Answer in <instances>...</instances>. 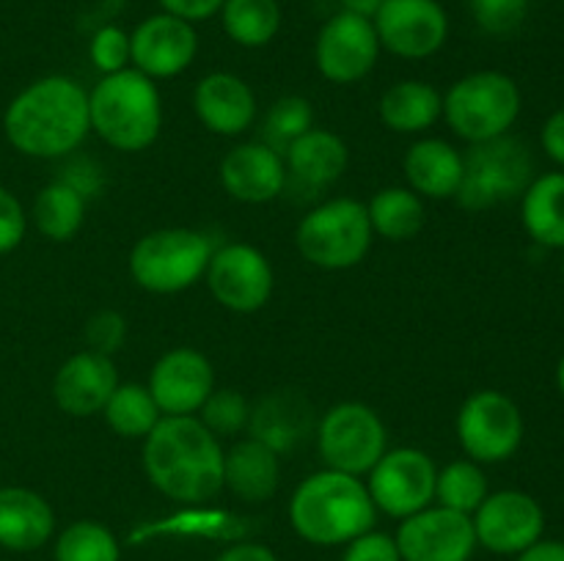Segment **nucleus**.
I'll return each mask as SVG.
<instances>
[{"instance_id": "4be33fe9", "label": "nucleus", "mask_w": 564, "mask_h": 561, "mask_svg": "<svg viewBox=\"0 0 564 561\" xmlns=\"http://www.w3.org/2000/svg\"><path fill=\"white\" fill-rule=\"evenodd\" d=\"M350 163V148L336 132L312 127L284 152L286 182L314 193L336 185Z\"/></svg>"}, {"instance_id": "0eeeda50", "label": "nucleus", "mask_w": 564, "mask_h": 561, "mask_svg": "<svg viewBox=\"0 0 564 561\" xmlns=\"http://www.w3.org/2000/svg\"><path fill=\"white\" fill-rule=\"evenodd\" d=\"M534 179V157L527 143L516 135L474 143L463 154V182L457 204L471 212L499 207L523 196Z\"/></svg>"}, {"instance_id": "dca6fc26", "label": "nucleus", "mask_w": 564, "mask_h": 561, "mask_svg": "<svg viewBox=\"0 0 564 561\" xmlns=\"http://www.w3.org/2000/svg\"><path fill=\"white\" fill-rule=\"evenodd\" d=\"M394 542L402 561H471L477 534L471 515L427 506L400 522Z\"/></svg>"}, {"instance_id": "a19ab883", "label": "nucleus", "mask_w": 564, "mask_h": 561, "mask_svg": "<svg viewBox=\"0 0 564 561\" xmlns=\"http://www.w3.org/2000/svg\"><path fill=\"white\" fill-rule=\"evenodd\" d=\"M341 561H402L394 537L380 531H367L347 542Z\"/></svg>"}, {"instance_id": "f257e3e1", "label": "nucleus", "mask_w": 564, "mask_h": 561, "mask_svg": "<svg viewBox=\"0 0 564 561\" xmlns=\"http://www.w3.org/2000/svg\"><path fill=\"white\" fill-rule=\"evenodd\" d=\"M143 473L180 504H204L224 490V449L196 416H163L143 438Z\"/></svg>"}, {"instance_id": "2eb2a0df", "label": "nucleus", "mask_w": 564, "mask_h": 561, "mask_svg": "<svg viewBox=\"0 0 564 561\" xmlns=\"http://www.w3.org/2000/svg\"><path fill=\"white\" fill-rule=\"evenodd\" d=\"M380 55L378 33L372 20L336 11L317 33L314 42V64L325 80L336 86H350L364 80L375 69Z\"/></svg>"}, {"instance_id": "ddd939ff", "label": "nucleus", "mask_w": 564, "mask_h": 561, "mask_svg": "<svg viewBox=\"0 0 564 561\" xmlns=\"http://www.w3.org/2000/svg\"><path fill=\"white\" fill-rule=\"evenodd\" d=\"M204 278L215 300L235 314H253L268 306L275 284L268 256L248 242H229L213 251Z\"/></svg>"}, {"instance_id": "49530a36", "label": "nucleus", "mask_w": 564, "mask_h": 561, "mask_svg": "<svg viewBox=\"0 0 564 561\" xmlns=\"http://www.w3.org/2000/svg\"><path fill=\"white\" fill-rule=\"evenodd\" d=\"M380 3H383V0H341V11H350V14L372 20V16L378 14Z\"/></svg>"}, {"instance_id": "9d476101", "label": "nucleus", "mask_w": 564, "mask_h": 561, "mask_svg": "<svg viewBox=\"0 0 564 561\" xmlns=\"http://www.w3.org/2000/svg\"><path fill=\"white\" fill-rule=\"evenodd\" d=\"M455 427L468 460L479 465H496L516 457L527 432L521 407L512 402V396L494 388L468 396L457 413Z\"/></svg>"}, {"instance_id": "423d86ee", "label": "nucleus", "mask_w": 564, "mask_h": 561, "mask_svg": "<svg viewBox=\"0 0 564 561\" xmlns=\"http://www.w3.org/2000/svg\"><path fill=\"white\" fill-rule=\"evenodd\" d=\"M375 231L367 204L330 198L303 215L295 229L297 253L319 270H350L372 251Z\"/></svg>"}, {"instance_id": "c85d7f7f", "label": "nucleus", "mask_w": 564, "mask_h": 561, "mask_svg": "<svg viewBox=\"0 0 564 561\" xmlns=\"http://www.w3.org/2000/svg\"><path fill=\"white\" fill-rule=\"evenodd\" d=\"M218 14L226 36L248 50L273 42L284 20L279 0H224Z\"/></svg>"}, {"instance_id": "7c9ffc66", "label": "nucleus", "mask_w": 564, "mask_h": 561, "mask_svg": "<svg viewBox=\"0 0 564 561\" xmlns=\"http://www.w3.org/2000/svg\"><path fill=\"white\" fill-rule=\"evenodd\" d=\"M31 215L42 237L53 242H69L83 229L86 198L64 179H55L39 190Z\"/></svg>"}, {"instance_id": "f3484780", "label": "nucleus", "mask_w": 564, "mask_h": 561, "mask_svg": "<svg viewBox=\"0 0 564 561\" xmlns=\"http://www.w3.org/2000/svg\"><path fill=\"white\" fill-rule=\"evenodd\" d=\"M196 25L171 16L165 11L147 16L130 33V64L152 80H169L182 75L196 61Z\"/></svg>"}, {"instance_id": "c9c22d12", "label": "nucleus", "mask_w": 564, "mask_h": 561, "mask_svg": "<svg viewBox=\"0 0 564 561\" xmlns=\"http://www.w3.org/2000/svg\"><path fill=\"white\" fill-rule=\"evenodd\" d=\"M202 418L198 421L215 435V438H229V435L248 429V418H251V405L242 394L231 388H215L202 405Z\"/></svg>"}, {"instance_id": "cd10ccee", "label": "nucleus", "mask_w": 564, "mask_h": 561, "mask_svg": "<svg viewBox=\"0 0 564 561\" xmlns=\"http://www.w3.org/2000/svg\"><path fill=\"white\" fill-rule=\"evenodd\" d=\"M378 113L383 127L400 135L427 132L444 113V97L438 88L424 80H400L386 88L380 97Z\"/></svg>"}, {"instance_id": "f704fd0d", "label": "nucleus", "mask_w": 564, "mask_h": 561, "mask_svg": "<svg viewBox=\"0 0 564 561\" xmlns=\"http://www.w3.org/2000/svg\"><path fill=\"white\" fill-rule=\"evenodd\" d=\"M314 127V110L308 105L306 97H281L275 99L273 108L268 110L262 124V143L270 146L273 152H279L284 157L286 148Z\"/></svg>"}, {"instance_id": "a878e982", "label": "nucleus", "mask_w": 564, "mask_h": 561, "mask_svg": "<svg viewBox=\"0 0 564 561\" xmlns=\"http://www.w3.org/2000/svg\"><path fill=\"white\" fill-rule=\"evenodd\" d=\"M281 479V454L264 446L262 440H237L224 451V487L231 490L240 501L262 504L273 498Z\"/></svg>"}, {"instance_id": "b1692460", "label": "nucleus", "mask_w": 564, "mask_h": 561, "mask_svg": "<svg viewBox=\"0 0 564 561\" xmlns=\"http://www.w3.org/2000/svg\"><path fill=\"white\" fill-rule=\"evenodd\" d=\"M55 531L53 506L28 487H0V548L31 553Z\"/></svg>"}, {"instance_id": "4468645a", "label": "nucleus", "mask_w": 564, "mask_h": 561, "mask_svg": "<svg viewBox=\"0 0 564 561\" xmlns=\"http://www.w3.org/2000/svg\"><path fill=\"white\" fill-rule=\"evenodd\" d=\"M477 544L499 556H518L532 548L545 531V512L534 495L523 490L488 493L471 515Z\"/></svg>"}, {"instance_id": "a211bd4d", "label": "nucleus", "mask_w": 564, "mask_h": 561, "mask_svg": "<svg viewBox=\"0 0 564 561\" xmlns=\"http://www.w3.org/2000/svg\"><path fill=\"white\" fill-rule=\"evenodd\" d=\"M147 388L163 416H193L215 391V369L204 352L176 346L158 358Z\"/></svg>"}, {"instance_id": "4c0bfd02", "label": "nucleus", "mask_w": 564, "mask_h": 561, "mask_svg": "<svg viewBox=\"0 0 564 561\" xmlns=\"http://www.w3.org/2000/svg\"><path fill=\"white\" fill-rule=\"evenodd\" d=\"M88 58L102 75H116V72L130 66V33L121 31L119 25H105L94 33L88 44Z\"/></svg>"}, {"instance_id": "e433bc0d", "label": "nucleus", "mask_w": 564, "mask_h": 561, "mask_svg": "<svg viewBox=\"0 0 564 561\" xmlns=\"http://www.w3.org/2000/svg\"><path fill=\"white\" fill-rule=\"evenodd\" d=\"M477 25L490 36H510L523 25L529 0H471Z\"/></svg>"}, {"instance_id": "de8ad7c7", "label": "nucleus", "mask_w": 564, "mask_h": 561, "mask_svg": "<svg viewBox=\"0 0 564 561\" xmlns=\"http://www.w3.org/2000/svg\"><path fill=\"white\" fill-rule=\"evenodd\" d=\"M556 388H560V394L564 396V355L560 358V363H556Z\"/></svg>"}, {"instance_id": "c03bdc74", "label": "nucleus", "mask_w": 564, "mask_h": 561, "mask_svg": "<svg viewBox=\"0 0 564 561\" xmlns=\"http://www.w3.org/2000/svg\"><path fill=\"white\" fill-rule=\"evenodd\" d=\"M218 561H279V559H275L273 550L264 548V544L246 542V544H235V548L224 550V553L218 556Z\"/></svg>"}, {"instance_id": "6e6552de", "label": "nucleus", "mask_w": 564, "mask_h": 561, "mask_svg": "<svg viewBox=\"0 0 564 561\" xmlns=\"http://www.w3.org/2000/svg\"><path fill=\"white\" fill-rule=\"evenodd\" d=\"M213 242L193 229H158L141 237L130 253V275L141 289L176 295L204 278Z\"/></svg>"}, {"instance_id": "37998d69", "label": "nucleus", "mask_w": 564, "mask_h": 561, "mask_svg": "<svg viewBox=\"0 0 564 561\" xmlns=\"http://www.w3.org/2000/svg\"><path fill=\"white\" fill-rule=\"evenodd\" d=\"M540 146L560 168H564V108L554 110L545 119L543 130H540Z\"/></svg>"}, {"instance_id": "9b49d317", "label": "nucleus", "mask_w": 564, "mask_h": 561, "mask_svg": "<svg viewBox=\"0 0 564 561\" xmlns=\"http://www.w3.org/2000/svg\"><path fill=\"white\" fill-rule=\"evenodd\" d=\"M367 476V490L372 495L375 509L386 512V515L405 520V517L433 506L438 468L427 451L413 449V446L389 449Z\"/></svg>"}, {"instance_id": "20e7f679", "label": "nucleus", "mask_w": 564, "mask_h": 561, "mask_svg": "<svg viewBox=\"0 0 564 561\" xmlns=\"http://www.w3.org/2000/svg\"><path fill=\"white\" fill-rule=\"evenodd\" d=\"M88 121L116 152H143L160 135L163 99L152 77L127 66L88 91Z\"/></svg>"}, {"instance_id": "72a5a7b5", "label": "nucleus", "mask_w": 564, "mask_h": 561, "mask_svg": "<svg viewBox=\"0 0 564 561\" xmlns=\"http://www.w3.org/2000/svg\"><path fill=\"white\" fill-rule=\"evenodd\" d=\"M121 550L113 531L97 520H77L61 531L55 561H119Z\"/></svg>"}, {"instance_id": "aec40b11", "label": "nucleus", "mask_w": 564, "mask_h": 561, "mask_svg": "<svg viewBox=\"0 0 564 561\" xmlns=\"http://www.w3.org/2000/svg\"><path fill=\"white\" fill-rule=\"evenodd\" d=\"M220 185L235 201L268 204L279 198L286 187L284 157L257 143H240L220 160Z\"/></svg>"}, {"instance_id": "39448f33", "label": "nucleus", "mask_w": 564, "mask_h": 561, "mask_svg": "<svg viewBox=\"0 0 564 561\" xmlns=\"http://www.w3.org/2000/svg\"><path fill=\"white\" fill-rule=\"evenodd\" d=\"M523 97L518 82L499 69L471 72L444 94V119L468 146L510 135L521 116Z\"/></svg>"}, {"instance_id": "58836bf2", "label": "nucleus", "mask_w": 564, "mask_h": 561, "mask_svg": "<svg viewBox=\"0 0 564 561\" xmlns=\"http://www.w3.org/2000/svg\"><path fill=\"white\" fill-rule=\"evenodd\" d=\"M83 339H86L88 350L99 352V355L113 358V352L121 350L127 339V319L121 317L119 311H97L86 322V330H83Z\"/></svg>"}, {"instance_id": "393cba45", "label": "nucleus", "mask_w": 564, "mask_h": 561, "mask_svg": "<svg viewBox=\"0 0 564 561\" xmlns=\"http://www.w3.org/2000/svg\"><path fill=\"white\" fill-rule=\"evenodd\" d=\"M408 187L422 198H455L463 182V154L441 138H422L402 160Z\"/></svg>"}, {"instance_id": "1a4fd4ad", "label": "nucleus", "mask_w": 564, "mask_h": 561, "mask_svg": "<svg viewBox=\"0 0 564 561\" xmlns=\"http://www.w3.org/2000/svg\"><path fill=\"white\" fill-rule=\"evenodd\" d=\"M317 449L325 468L367 476L389 451V432L378 413L364 402H339L317 421Z\"/></svg>"}, {"instance_id": "412c9836", "label": "nucleus", "mask_w": 564, "mask_h": 561, "mask_svg": "<svg viewBox=\"0 0 564 561\" xmlns=\"http://www.w3.org/2000/svg\"><path fill=\"white\" fill-rule=\"evenodd\" d=\"M193 110L209 132L224 138L242 135L257 121V97L242 77L209 72L196 82Z\"/></svg>"}, {"instance_id": "bb28decb", "label": "nucleus", "mask_w": 564, "mask_h": 561, "mask_svg": "<svg viewBox=\"0 0 564 561\" xmlns=\"http://www.w3.org/2000/svg\"><path fill=\"white\" fill-rule=\"evenodd\" d=\"M521 223L538 245L564 251V170H549L529 182L521 196Z\"/></svg>"}, {"instance_id": "c756f323", "label": "nucleus", "mask_w": 564, "mask_h": 561, "mask_svg": "<svg viewBox=\"0 0 564 561\" xmlns=\"http://www.w3.org/2000/svg\"><path fill=\"white\" fill-rule=\"evenodd\" d=\"M367 212L375 234L391 242L413 240L424 226V201L411 187H383L367 204Z\"/></svg>"}, {"instance_id": "5701e85b", "label": "nucleus", "mask_w": 564, "mask_h": 561, "mask_svg": "<svg viewBox=\"0 0 564 561\" xmlns=\"http://www.w3.org/2000/svg\"><path fill=\"white\" fill-rule=\"evenodd\" d=\"M314 429H317V418H314L312 402L297 391H273L251 405L248 432L279 454L295 449Z\"/></svg>"}, {"instance_id": "ea45409f", "label": "nucleus", "mask_w": 564, "mask_h": 561, "mask_svg": "<svg viewBox=\"0 0 564 561\" xmlns=\"http://www.w3.org/2000/svg\"><path fill=\"white\" fill-rule=\"evenodd\" d=\"M28 215L22 209L20 198L0 185V256L11 253L22 240H25Z\"/></svg>"}, {"instance_id": "79ce46f5", "label": "nucleus", "mask_w": 564, "mask_h": 561, "mask_svg": "<svg viewBox=\"0 0 564 561\" xmlns=\"http://www.w3.org/2000/svg\"><path fill=\"white\" fill-rule=\"evenodd\" d=\"M158 3L165 14L180 16V20L196 25V22H204L218 14L224 0H158Z\"/></svg>"}, {"instance_id": "f03ea898", "label": "nucleus", "mask_w": 564, "mask_h": 561, "mask_svg": "<svg viewBox=\"0 0 564 561\" xmlns=\"http://www.w3.org/2000/svg\"><path fill=\"white\" fill-rule=\"evenodd\" d=\"M3 132L11 146L28 157H66L91 132L88 91L72 77H42L11 99L3 116Z\"/></svg>"}, {"instance_id": "2f4dec72", "label": "nucleus", "mask_w": 564, "mask_h": 561, "mask_svg": "<svg viewBox=\"0 0 564 561\" xmlns=\"http://www.w3.org/2000/svg\"><path fill=\"white\" fill-rule=\"evenodd\" d=\"M105 421L119 438L143 440L163 418L152 391L141 383H119L105 405Z\"/></svg>"}, {"instance_id": "a18cd8bd", "label": "nucleus", "mask_w": 564, "mask_h": 561, "mask_svg": "<svg viewBox=\"0 0 564 561\" xmlns=\"http://www.w3.org/2000/svg\"><path fill=\"white\" fill-rule=\"evenodd\" d=\"M518 561H564V542H556V539H538L532 548L518 553Z\"/></svg>"}, {"instance_id": "7ed1b4c3", "label": "nucleus", "mask_w": 564, "mask_h": 561, "mask_svg": "<svg viewBox=\"0 0 564 561\" xmlns=\"http://www.w3.org/2000/svg\"><path fill=\"white\" fill-rule=\"evenodd\" d=\"M378 509L367 482L341 471L312 473L290 498V522L312 544H347L372 531Z\"/></svg>"}, {"instance_id": "6ab92c4d", "label": "nucleus", "mask_w": 564, "mask_h": 561, "mask_svg": "<svg viewBox=\"0 0 564 561\" xmlns=\"http://www.w3.org/2000/svg\"><path fill=\"white\" fill-rule=\"evenodd\" d=\"M116 385H119V372L113 358L83 350L66 358L55 372L53 399L66 416L88 418L105 410Z\"/></svg>"}, {"instance_id": "f8f14e48", "label": "nucleus", "mask_w": 564, "mask_h": 561, "mask_svg": "<svg viewBox=\"0 0 564 561\" xmlns=\"http://www.w3.org/2000/svg\"><path fill=\"white\" fill-rule=\"evenodd\" d=\"M372 25L380 50L405 61L430 58L449 38V16L438 0H383Z\"/></svg>"}, {"instance_id": "09e8293b", "label": "nucleus", "mask_w": 564, "mask_h": 561, "mask_svg": "<svg viewBox=\"0 0 564 561\" xmlns=\"http://www.w3.org/2000/svg\"><path fill=\"white\" fill-rule=\"evenodd\" d=\"M562 273H564V251H562Z\"/></svg>"}, {"instance_id": "473e14b6", "label": "nucleus", "mask_w": 564, "mask_h": 561, "mask_svg": "<svg viewBox=\"0 0 564 561\" xmlns=\"http://www.w3.org/2000/svg\"><path fill=\"white\" fill-rule=\"evenodd\" d=\"M488 476H485L482 465L474 460L449 462L446 468H441L438 479H435L438 506L463 512V515H474L479 504L488 498Z\"/></svg>"}]
</instances>
